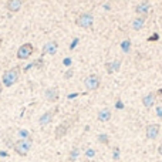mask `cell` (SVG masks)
<instances>
[{"instance_id": "1", "label": "cell", "mask_w": 162, "mask_h": 162, "mask_svg": "<svg viewBox=\"0 0 162 162\" xmlns=\"http://www.w3.org/2000/svg\"><path fill=\"white\" fill-rule=\"evenodd\" d=\"M18 78H20V70H18V67H13L10 70H6L3 73V75H2V81H3V84L6 87L14 85L18 81Z\"/></svg>"}, {"instance_id": "2", "label": "cell", "mask_w": 162, "mask_h": 162, "mask_svg": "<svg viewBox=\"0 0 162 162\" xmlns=\"http://www.w3.org/2000/svg\"><path fill=\"white\" fill-rule=\"evenodd\" d=\"M13 149L20 156H26L29 154V151L31 149V142H30V140H18L14 142Z\"/></svg>"}, {"instance_id": "3", "label": "cell", "mask_w": 162, "mask_h": 162, "mask_svg": "<svg viewBox=\"0 0 162 162\" xmlns=\"http://www.w3.org/2000/svg\"><path fill=\"white\" fill-rule=\"evenodd\" d=\"M75 24L80 29H91L92 24H94V17H92L91 13H81L75 20Z\"/></svg>"}, {"instance_id": "4", "label": "cell", "mask_w": 162, "mask_h": 162, "mask_svg": "<svg viewBox=\"0 0 162 162\" xmlns=\"http://www.w3.org/2000/svg\"><path fill=\"white\" fill-rule=\"evenodd\" d=\"M33 53H34V46L31 43H24V44H22L18 47L16 55H17L18 60H26L29 59L30 55H33Z\"/></svg>"}, {"instance_id": "5", "label": "cell", "mask_w": 162, "mask_h": 162, "mask_svg": "<svg viewBox=\"0 0 162 162\" xmlns=\"http://www.w3.org/2000/svg\"><path fill=\"white\" fill-rule=\"evenodd\" d=\"M84 85H85V88L90 90V91H95V90L99 88V85H101V78L98 75H95V74L88 75L84 80Z\"/></svg>"}, {"instance_id": "6", "label": "cell", "mask_w": 162, "mask_h": 162, "mask_svg": "<svg viewBox=\"0 0 162 162\" xmlns=\"http://www.w3.org/2000/svg\"><path fill=\"white\" fill-rule=\"evenodd\" d=\"M70 128H71V122H70V121H64L63 124H60V125L55 128L54 136L57 138V140L63 138V136L67 135V132H68V129H70Z\"/></svg>"}, {"instance_id": "7", "label": "cell", "mask_w": 162, "mask_h": 162, "mask_svg": "<svg viewBox=\"0 0 162 162\" xmlns=\"http://www.w3.org/2000/svg\"><path fill=\"white\" fill-rule=\"evenodd\" d=\"M159 131H161V125L159 124H149L145 129V134H147L148 140H156L159 135Z\"/></svg>"}, {"instance_id": "8", "label": "cell", "mask_w": 162, "mask_h": 162, "mask_svg": "<svg viewBox=\"0 0 162 162\" xmlns=\"http://www.w3.org/2000/svg\"><path fill=\"white\" fill-rule=\"evenodd\" d=\"M22 6H23V0H7V3H6V9L10 13L20 11L22 10Z\"/></svg>"}, {"instance_id": "9", "label": "cell", "mask_w": 162, "mask_h": 162, "mask_svg": "<svg viewBox=\"0 0 162 162\" xmlns=\"http://www.w3.org/2000/svg\"><path fill=\"white\" fill-rule=\"evenodd\" d=\"M57 50H59V43L57 41H48L43 47V53L48 55H54L57 53Z\"/></svg>"}, {"instance_id": "10", "label": "cell", "mask_w": 162, "mask_h": 162, "mask_svg": "<svg viewBox=\"0 0 162 162\" xmlns=\"http://www.w3.org/2000/svg\"><path fill=\"white\" fill-rule=\"evenodd\" d=\"M46 98H47V101H50V103H55V101H59V97H60V92L57 88H54V87H51V88H47L44 92Z\"/></svg>"}, {"instance_id": "11", "label": "cell", "mask_w": 162, "mask_h": 162, "mask_svg": "<svg viewBox=\"0 0 162 162\" xmlns=\"http://www.w3.org/2000/svg\"><path fill=\"white\" fill-rule=\"evenodd\" d=\"M155 101H156V94L155 92H149L142 98V104H144L145 108H152L155 105Z\"/></svg>"}, {"instance_id": "12", "label": "cell", "mask_w": 162, "mask_h": 162, "mask_svg": "<svg viewBox=\"0 0 162 162\" xmlns=\"http://www.w3.org/2000/svg\"><path fill=\"white\" fill-rule=\"evenodd\" d=\"M53 118H54V111H47V112H44V114L38 118V124L43 127L48 125V124H51Z\"/></svg>"}, {"instance_id": "13", "label": "cell", "mask_w": 162, "mask_h": 162, "mask_svg": "<svg viewBox=\"0 0 162 162\" xmlns=\"http://www.w3.org/2000/svg\"><path fill=\"white\" fill-rule=\"evenodd\" d=\"M111 111L108 110V108H104V110H101L98 112V115H97V117H98V121H101V122H107V121H110L111 119Z\"/></svg>"}, {"instance_id": "14", "label": "cell", "mask_w": 162, "mask_h": 162, "mask_svg": "<svg viewBox=\"0 0 162 162\" xmlns=\"http://www.w3.org/2000/svg\"><path fill=\"white\" fill-rule=\"evenodd\" d=\"M148 10H149V3H148V0H144L141 4H138L135 9V11L138 14H147Z\"/></svg>"}, {"instance_id": "15", "label": "cell", "mask_w": 162, "mask_h": 162, "mask_svg": "<svg viewBox=\"0 0 162 162\" xmlns=\"http://www.w3.org/2000/svg\"><path fill=\"white\" fill-rule=\"evenodd\" d=\"M119 64H121V61H119V60H117V61H112V63H107V64H105V67H107V71H108V73L118 71V70H119Z\"/></svg>"}, {"instance_id": "16", "label": "cell", "mask_w": 162, "mask_h": 162, "mask_svg": "<svg viewBox=\"0 0 162 162\" xmlns=\"http://www.w3.org/2000/svg\"><path fill=\"white\" fill-rule=\"evenodd\" d=\"M144 24H145V16H142V17H138L134 20L132 27H134V30H141L144 27Z\"/></svg>"}, {"instance_id": "17", "label": "cell", "mask_w": 162, "mask_h": 162, "mask_svg": "<svg viewBox=\"0 0 162 162\" xmlns=\"http://www.w3.org/2000/svg\"><path fill=\"white\" fill-rule=\"evenodd\" d=\"M77 156H78V149H77V148H74L73 152H71V155H70V161H75Z\"/></svg>"}, {"instance_id": "18", "label": "cell", "mask_w": 162, "mask_h": 162, "mask_svg": "<svg viewBox=\"0 0 162 162\" xmlns=\"http://www.w3.org/2000/svg\"><path fill=\"white\" fill-rule=\"evenodd\" d=\"M99 142H103V144H108V136L105 135V134H101V135L98 136Z\"/></svg>"}, {"instance_id": "19", "label": "cell", "mask_w": 162, "mask_h": 162, "mask_svg": "<svg viewBox=\"0 0 162 162\" xmlns=\"http://www.w3.org/2000/svg\"><path fill=\"white\" fill-rule=\"evenodd\" d=\"M129 44H131V43H129V40H127V41H124V43H122L124 51H128V50H129Z\"/></svg>"}, {"instance_id": "20", "label": "cell", "mask_w": 162, "mask_h": 162, "mask_svg": "<svg viewBox=\"0 0 162 162\" xmlns=\"http://www.w3.org/2000/svg\"><path fill=\"white\" fill-rule=\"evenodd\" d=\"M20 136H23V138H24V140H27V138H29V132H27V131H20Z\"/></svg>"}, {"instance_id": "21", "label": "cell", "mask_w": 162, "mask_h": 162, "mask_svg": "<svg viewBox=\"0 0 162 162\" xmlns=\"http://www.w3.org/2000/svg\"><path fill=\"white\" fill-rule=\"evenodd\" d=\"M94 155H95V151H94V149H88V151H87V156H94Z\"/></svg>"}, {"instance_id": "22", "label": "cell", "mask_w": 162, "mask_h": 162, "mask_svg": "<svg viewBox=\"0 0 162 162\" xmlns=\"http://www.w3.org/2000/svg\"><path fill=\"white\" fill-rule=\"evenodd\" d=\"M71 75H73V71H67V73H66V78H67V80H68Z\"/></svg>"}, {"instance_id": "23", "label": "cell", "mask_w": 162, "mask_h": 162, "mask_svg": "<svg viewBox=\"0 0 162 162\" xmlns=\"http://www.w3.org/2000/svg\"><path fill=\"white\" fill-rule=\"evenodd\" d=\"M156 112H158V115H159V117H162V108H161V107H158V110H156Z\"/></svg>"}, {"instance_id": "24", "label": "cell", "mask_w": 162, "mask_h": 162, "mask_svg": "<svg viewBox=\"0 0 162 162\" xmlns=\"http://www.w3.org/2000/svg\"><path fill=\"white\" fill-rule=\"evenodd\" d=\"M158 154H159V155H162V144L158 147Z\"/></svg>"}, {"instance_id": "25", "label": "cell", "mask_w": 162, "mask_h": 162, "mask_svg": "<svg viewBox=\"0 0 162 162\" xmlns=\"http://www.w3.org/2000/svg\"><path fill=\"white\" fill-rule=\"evenodd\" d=\"M114 158L118 159V149H117V151H114Z\"/></svg>"}, {"instance_id": "26", "label": "cell", "mask_w": 162, "mask_h": 162, "mask_svg": "<svg viewBox=\"0 0 162 162\" xmlns=\"http://www.w3.org/2000/svg\"><path fill=\"white\" fill-rule=\"evenodd\" d=\"M0 98H2V84H0Z\"/></svg>"}, {"instance_id": "27", "label": "cell", "mask_w": 162, "mask_h": 162, "mask_svg": "<svg viewBox=\"0 0 162 162\" xmlns=\"http://www.w3.org/2000/svg\"><path fill=\"white\" fill-rule=\"evenodd\" d=\"M2 43H3V40H2V37H0V47H2Z\"/></svg>"}, {"instance_id": "28", "label": "cell", "mask_w": 162, "mask_h": 162, "mask_svg": "<svg viewBox=\"0 0 162 162\" xmlns=\"http://www.w3.org/2000/svg\"><path fill=\"white\" fill-rule=\"evenodd\" d=\"M85 162H88V161H85Z\"/></svg>"}]
</instances>
